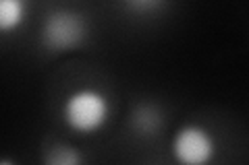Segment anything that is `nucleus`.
<instances>
[{
	"label": "nucleus",
	"mask_w": 249,
	"mask_h": 165,
	"mask_svg": "<svg viewBox=\"0 0 249 165\" xmlns=\"http://www.w3.org/2000/svg\"><path fill=\"white\" fill-rule=\"evenodd\" d=\"M131 126L135 128L139 136L158 135V130L162 126V112L158 109V105L142 101V104H137L135 109L131 112Z\"/></svg>",
	"instance_id": "20e7f679"
},
{
	"label": "nucleus",
	"mask_w": 249,
	"mask_h": 165,
	"mask_svg": "<svg viewBox=\"0 0 249 165\" xmlns=\"http://www.w3.org/2000/svg\"><path fill=\"white\" fill-rule=\"evenodd\" d=\"M170 153L178 165H210L218 153V143L208 126L185 122L170 138Z\"/></svg>",
	"instance_id": "7ed1b4c3"
},
{
	"label": "nucleus",
	"mask_w": 249,
	"mask_h": 165,
	"mask_svg": "<svg viewBox=\"0 0 249 165\" xmlns=\"http://www.w3.org/2000/svg\"><path fill=\"white\" fill-rule=\"evenodd\" d=\"M129 9H142V11H152V9H160L162 2L158 0H150V2H127Z\"/></svg>",
	"instance_id": "0eeeda50"
},
{
	"label": "nucleus",
	"mask_w": 249,
	"mask_h": 165,
	"mask_svg": "<svg viewBox=\"0 0 249 165\" xmlns=\"http://www.w3.org/2000/svg\"><path fill=\"white\" fill-rule=\"evenodd\" d=\"M89 35L88 17L73 9H56L42 23V44L48 52H71L85 44Z\"/></svg>",
	"instance_id": "f03ea898"
},
{
	"label": "nucleus",
	"mask_w": 249,
	"mask_h": 165,
	"mask_svg": "<svg viewBox=\"0 0 249 165\" xmlns=\"http://www.w3.org/2000/svg\"><path fill=\"white\" fill-rule=\"evenodd\" d=\"M0 165H17V163H15L13 159H9V157H4V159L0 161Z\"/></svg>",
	"instance_id": "6e6552de"
},
{
	"label": "nucleus",
	"mask_w": 249,
	"mask_h": 165,
	"mask_svg": "<svg viewBox=\"0 0 249 165\" xmlns=\"http://www.w3.org/2000/svg\"><path fill=\"white\" fill-rule=\"evenodd\" d=\"M42 165H85V155L69 143H54L44 151Z\"/></svg>",
	"instance_id": "39448f33"
},
{
	"label": "nucleus",
	"mask_w": 249,
	"mask_h": 165,
	"mask_svg": "<svg viewBox=\"0 0 249 165\" xmlns=\"http://www.w3.org/2000/svg\"><path fill=\"white\" fill-rule=\"evenodd\" d=\"M25 19H27V4L23 0H2L0 2V31L4 35L21 29Z\"/></svg>",
	"instance_id": "423d86ee"
},
{
	"label": "nucleus",
	"mask_w": 249,
	"mask_h": 165,
	"mask_svg": "<svg viewBox=\"0 0 249 165\" xmlns=\"http://www.w3.org/2000/svg\"><path fill=\"white\" fill-rule=\"evenodd\" d=\"M62 122L79 135H96L112 116V101L102 89L83 85L73 89L60 105Z\"/></svg>",
	"instance_id": "f257e3e1"
}]
</instances>
